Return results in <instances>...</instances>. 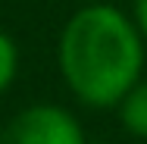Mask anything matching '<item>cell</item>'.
Segmentation results:
<instances>
[{"label": "cell", "mask_w": 147, "mask_h": 144, "mask_svg": "<svg viewBox=\"0 0 147 144\" xmlns=\"http://www.w3.org/2000/svg\"><path fill=\"white\" fill-rule=\"evenodd\" d=\"M0 144H85V135L63 107L34 103L3 125Z\"/></svg>", "instance_id": "2"}, {"label": "cell", "mask_w": 147, "mask_h": 144, "mask_svg": "<svg viewBox=\"0 0 147 144\" xmlns=\"http://www.w3.org/2000/svg\"><path fill=\"white\" fill-rule=\"evenodd\" d=\"M144 66L141 34L116 6L91 3L59 34V69L88 107H119Z\"/></svg>", "instance_id": "1"}, {"label": "cell", "mask_w": 147, "mask_h": 144, "mask_svg": "<svg viewBox=\"0 0 147 144\" xmlns=\"http://www.w3.org/2000/svg\"><path fill=\"white\" fill-rule=\"evenodd\" d=\"M85 144H113V141H85Z\"/></svg>", "instance_id": "6"}, {"label": "cell", "mask_w": 147, "mask_h": 144, "mask_svg": "<svg viewBox=\"0 0 147 144\" xmlns=\"http://www.w3.org/2000/svg\"><path fill=\"white\" fill-rule=\"evenodd\" d=\"M135 19H138V31L147 38V0H135Z\"/></svg>", "instance_id": "5"}, {"label": "cell", "mask_w": 147, "mask_h": 144, "mask_svg": "<svg viewBox=\"0 0 147 144\" xmlns=\"http://www.w3.org/2000/svg\"><path fill=\"white\" fill-rule=\"evenodd\" d=\"M16 69H19V50H16V41H13L9 34L0 31V94L13 85Z\"/></svg>", "instance_id": "4"}, {"label": "cell", "mask_w": 147, "mask_h": 144, "mask_svg": "<svg viewBox=\"0 0 147 144\" xmlns=\"http://www.w3.org/2000/svg\"><path fill=\"white\" fill-rule=\"evenodd\" d=\"M119 119L125 132L147 141V82H135L131 91L119 100Z\"/></svg>", "instance_id": "3"}]
</instances>
